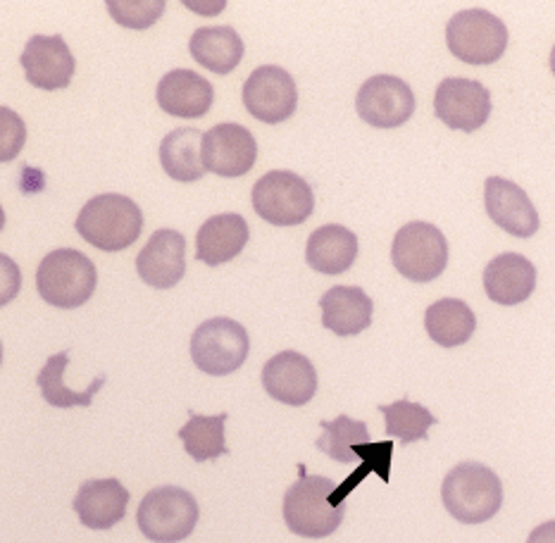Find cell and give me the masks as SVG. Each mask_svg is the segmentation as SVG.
Segmentation results:
<instances>
[{
    "label": "cell",
    "mask_w": 555,
    "mask_h": 543,
    "mask_svg": "<svg viewBox=\"0 0 555 543\" xmlns=\"http://www.w3.org/2000/svg\"><path fill=\"white\" fill-rule=\"evenodd\" d=\"M334 489L336 484L330 477L308 475L306 465H298V481L284 493L286 527L304 539L332 536L346 515V505L336 508L330 501Z\"/></svg>",
    "instance_id": "6da1fadb"
},
{
    "label": "cell",
    "mask_w": 555,
    "mask_h": 543,
    "mask_svg": "<svg viewBox=\"0 0 555 543\" xmlns=\"http://www.w3.org/2000/svg\"><path fill=\"white\" fill-rule=\"evenodd\" d=\"M75 229L93 248L119 253L137 244L143 229V212L122 193H103L83 205Z\"/></svg>",
    "instance_id": "7a4b0ae2"
},
{
    "label": "cell",
    "mask_w": 555,
    "mask_h": 543,
    "mask_svg": "<svg viewBox=\"0 0 555 543\" xmlns=\"http://www.w3.org/2000/svg\"><path fill=\"white\" fill-rule=\"evenodd\" d=\"M441 501L461 525H481L501 510L503 484L491 467L461 463L446 475Z\"/></svg>",
    "instance_id": "3957f363"
},
{
    "label": "cell",
    "mask_w": 555,
    "mask_h": 543,
    "mask_svg": "<svg viewBox=\"0 0 555 543\" xmlns=\"http://www.w3.org/2000/svg\"><path fill=\"white\" fill-rule=\"evenodd\" d=\"M99 272L91 258L75 248H57L41 260L36 270L39 296L53 308H81L93 296Z\"/></svg>",
    "instance_id": "277c9868"
},
{
    "label": "cell",
    "mask_w": 555,
    "mask_h": 543,
    "mask_svg": "<svg viewBox=\"0 0 555 543\" xmlns=\"http://www.w3.org/2000/svg\"><path fill=\"white\" fill-rule=\"evenodd\" d=\"M446 43L465 65H493L508 48V29L489 10H461L446 24Z\"/></svg>",
    "instance_id": "5b68a950"
},
{
    "label": "cell",
    "mask_w": 555,
    "mask_h": 543,
    "mask_svg": "<svg viewBox=\"0 0 555 543\" xmlns=\"http://www.w3.org/2000/svg\"><path fill=\"white\" fill-rule=\"evenodd\" d=\"M198 503L182 487H158L143 496L137 525L153 543H179L198 525Z\"/></svg>",
    "instance_id": "8992f818"
},
{
    "label": "cell",
    "mask_w": 555,
    "mask_h": 543,
    "mask_svg": "<svg viewBox=\"0 0 555 543\" xmlns=\"http://www.w3.org/2000/svg\"><path fill=\"white\" fill-rule=\"evenodd\" d=\"M391 262L396 272L410 282H434L449 264V241L439 227L408 222L393 236Z\"/></svg>",
    "instance_id": "52a82bcc"
},
{
    "label": "cell",
    "mask_w": 555,
    "mask_h": 543,
    "mask_svg": "<svg viewBox=\"0 0 555 543\" xmlns=\"http://www.w3.org/2000/svg\"><path fill=\"white\" fill-rule=\"evenodd\" d=\"M250 198L260 220L274 227L304 224L315 210V193L308 181L288 170L262 174L253 186Z\"/></svg>",
    "instance_id": "ba28073f"
},
{
    "label": "cell",
    "mask_w": 555,
    "mask_h": 543,
    "mask_svg": "<svg viewBox=\"0 0 555 543\" xmlns=\"http://www.w3.org/2000/svg\"><path fill=\"white\" fill-rule=\"evenodd\" d=\"M250 339L244 324L229 318H212L198 324L191 336V360L210 377H224L244 365Z\"/></svg>",
    "instance_id": "9c48e42d"
},
{
    "label": "cell",
    "mask_w": 555,
    "mask_h": 543,
    "mask_svg": "<svg viewBox=\"0 0 555 543\" xmlns=\"http://www.w3.org/2000/svg\"><path fill=\"white\" fill-rule=\"evenodd\" d=\"M241 99L246 111L262 125H282L296 113L298 89L286 69L262 65L246 79Z\"/></svg>",
    "instance_id": "30bf717a"
},
{
    "label": "cell",
    "mask_w": 555,
    "mask_h": 543,
    "mask_svg": "<svg viewBox=\"0 0 555 543\" xmlns=\"http://www.w3.org/2000/svg\"><path fill=\"white\" fill-rule=\"evenodd\" d=\"M358 117L377 129H396L415 113V93L393 75L370 77L358 91Z\"/></svg>",
    "instance_id": "8fae6325"
},
{
    "label": "cell",
    "mask_w": 555,
    "mask_h": 543,
    "mask_svg": "<svg viewBox=\"0 0 555 543\" xmlns=\"http://www.w3.org/2000/svg\"><path fill=\"white\" fill-rule=\"evenodd\" d=\"M434 113L449 129L473 134L487 125L491 115V93L475 79L449 77L439 83L434 95Z\"/></svg>",
    "instance_id": "7c38bea8"
},
{
    "label": "cell",
    "mask_w": 555,
    "mask_h": 543,
    "mask_svg": "<svg viewBox=\"0 0 555 543\" xmlns=\"http://www.w3.org/2000/svg\"><path fill=\"white\" fill-rule=\"evenodd\" d=\"M258 158V143L256 137L244 125L236 122H222L215 125L203 139V163L205 170L236 179L244 177L253 170Z\"/></svg>",
    "instance_id": "4fadbf2b"
},
{
    "label": "cell",
    "mask_w": 555,
    "mask_h": 543,
    "mask_svg": "<svg viewBox=\"0 0 555 543\" xmlns=\"http://www.w3.org/2000/svg\"><path fill=\"white\" fill-rule=\"evenodd\" d=\"M20 65L24 67V75H27L31 87L41 91H57L69 87L77 67L75 55H72L60 34L31 36L27 46H24Z\"/></svg>",
    "instance_id": "5bb4252c"
},
{
    "label": "cell",
    "mask_w": 555,
    "mask_h": 543,
    "mask_svg": "<svg viewBox=\"0 0 555 543\" xmlns=\"http://www.w3.org/2000/svg\"><path fill=\"white\" fill-rule=\"evenodd\" d=\"M262 386L274 401L300 408L318 393V370L304 353L282 351L264 362Z\"/></svg>",
    "instance_id": "9a60e30c"
},
{
    "label": "cell",
    "mask_w": 555,
    "mask_h": 543,
    "mask_svg": "<svg viewBox=\"0 0 555 543\" xmlns=\"http://www.w3.org/2000/svg\"><path fill=\"white\" fill-rule=\"evenodd\" d=\"M485 205L493 224L515 238H529L539 232V212L522 186L503 177L485 181Z\"/></svg>",
    "instance_id": "2e32d148"
},
{
    "label": "cell",
    "mask_w": 555,
    "mask_h": 543,
    "mask_svg": "<svg viewBox=\"0 0 555 543\" xmlns=\"http://www.w3.org/2000/svg\"><path fill=\"white\" fill-rule=\"evenodd\" d=\"M137 272L151 288H172L186 274V238L175 229H158L137 258Z\"/></svg>",
    "instance_id": "e0dca14e"
},
{
    "label": "cell",
    "mask_w": 555,
    "mask_h": 543,
    "mask_svg": "<svg viewBox=\"0 0 555 543\" xmlns=\"http://www.w3.org/2000/svg\"><path fill=\"white\" fill-rule=\"evenodd\" d=\"M129 505V491L119 479H89L79 487L72 508L79 522L95 532L111 529L125 520Z\"/></svg>",
    "instance_id": "ac0fdd59"
},
{
    "label": "cell",
    "mask_w": 555,
    "mask_h": 543,
    "mask_svg": "<svg viewBox=\"0 0 555 543\" xmlns=\"http://www.w3.org/2000/svg\"><path fill=\"white\" fill-rule=\"evenodd\" d=\"M158 105L167 115L182 119H198L210 113L215 103L212 83L193 69H172L160 79L155 91Z\"/></svg>",
    "instance_id": "d6986e66"
},
{
    "label": "cell",
    "mask_w": 555,
    "mask_h": 543,
    "mask_svg": "<svg viewBox=\"0 0 555 543\" xmlns=\"http://www.w3.org/2000/svg\"><path fill=\"white\" fill-rule=\"evenodd\" d=\"M537 268L520 253H501L485 270V292L499 306H520L534 294Z\"/></svg>",
    "instance_id": "ffe728a7"
},
{
    "label": "cell",
    "mask_w": 555,
    "mask_h": 543,
    "mask_svg": "<svg viewBox=\"0 0 555 543\" xmlns=\"http://www.w3.org/2000/svg\"><path fill=\"white\" fill-rule=\"evenodd\" d=\"M322 327L339 336H358L372 324L374 303L360 286H334L320 298Z\"/></svg>",
    "instance_id": "44dd1931"
},
{
    "label": "cell",
    "mask_w": 555,
    "mask_h": 543,
    "mask_svg": "<svg viewBox=\"0 0 555 543\" xmlns=\"http://www.w3.org/2000/svg\"><path fill=\"white\" fill-rule=\"evenodd\" d=\"M250 229L244 217L236 212L215 215L198 229L196 258L210 268L234 260L246 248Z\"/></svg>",
    "instance_id": "7402d4cb"
},
{
    "label": "cell",
    "mask_w": 555,
    "mask_h": 543,
    "mask_svg": "<svg viewBox=\"0 0 555 543\" xmlns=\"http://www.w3.org/2000/svg\"><path fill=\"white\" fill-rule=\"evenodd\" d=\"M358 258V236L341 224H324L310 234L306 260L315 272L336 276L353 268Z\"/></svg>",
    "instance_id": "603a6c76"
},
{
    "label": "cell",
    "mask_w": 555,
    "mask_h": 543,
    "mask_svg": "<svg viewBox=\"0 0 555 543\" xmlns=\"http://www.w3.org/2000/svg\"><path fill=\"white\" fill-rule=\"evenodd\" d=\"M191 57L208 67L215 75H229L244 60V41L232 27H203L196 29L189 41Z\"/></svg>",
    "instance_id": "cb8c5ba5"
},
{
    "label": "cell",
    "mask_w": 555,
    "mask_h": 543,
    "mask_svg": "<svg viewBox=\"0 0 555 543\" xmlns=\"http://www.w3.org/2000/svg\"><path fill=\"white\" fill-rule=\"evenodd\" d=\"M203 139L205 134L193 127L170 131L160 143V165L165 174L182 184H193L208 172L203 163Z\"/></svg>",
    "instance_id": "d4e9b609"
},
{
    "label": "cell",
    "mask_w": 555,
    "mask_h": 543,
    "mask_svg": "<svg viewBox=\"0 0 555 543\" xmlns=\"http://www.w3.org/2000/svg\"><path fill=\"white\" fill-rule=\"evenodd\" d=\"M425 329L434 344L443 348L463 346L477 329V318L461 298H441L425 312Z\"/></svg>",
    "instance_id": "484cf974"
},
{
    "label": "cell",
    "mask_w": 555,
    "mask_h": 543,
    "mask_svg": "<svg viewBox=\"0 0 555 543\" xmlns=\"http://www.w3.org/2000/svg\"><path fill=\"white\" fill-rule=\"evenodd\" d=\"M322 437L318 439V449L341 465H351L360 461V449L370 443V429L365 422L339 415L332 422H320Z\"/></svg>",
    "instance_id": "4316f807"
},
{
    "label": "cell",
    "mask_w": 555,
    "mask_h": 543,
    "mask_svg": "<svg viewBox=\"0 0 555 543\" xmlns=\"http://www.w3.org/2000/svg\"><path fill=\"white\" fill-rule=\"evenodd\" d=\"M69 362V351L55 353L48 358V362L43 365V370L36 377V386H39L46 403L53 408H89L93 396L103 389L105 377L95 379L87 391H72L65 386V370Z\"/></svg>",
    "instance_id": "83f0119b"
},
{
    "label": "cell",
    "mask_w": 555,
    "mask_h": 543,
    "mask_svg": "<svg viewBox=\"0 0 555 543\" xmlns=\"http://www.w3.org/2000/svg\"><path fill=\"white\" fill-rule=\"evenodd\" d=\"M224 425L227 413L220 415H198L189 410V422L179 429V439L184 441L186 453L196 463L217 461L220 455H227V441H224Z\"/></svg>",
    "instance_id": "f1b7e54d"
},
{
    "label": "cell",
    "mask_w": 555,
    "mask_h": 543,
    "mask_svg": "<svg viewBox=\"0 0 555 543\" xmlns=\"http://www.w3.org/2000/svg\"><path fill=\"white\" fill-rule=\"evenodd\" d=\"M379 410L386 419V434L403 445L425 441L429 437V429L437 425V417L425 405L408 401V398H401L391 405H379Z\"/></svg>",
    "instance_id": "f546056e"
},
{
    "label": "cell",
    "mask_w": 555,
    "mask_h": 543,
    "mask_svg": "<svg viewBox=\"0 0 555 543\" xmlns=\"http://www.w3.org/2000/svg\"><path fill=\"white\" fill-rule=\"evenodd\" d=\"M391 453H393V443L391 441H384V443H367L360 449V469L348 477L341 487H336L334 493L330 496L332 505L336 508H341L346 505V499L351 496L356 491V487L363 481L370 473H377L384 481H389V467H391Z\"/></svg>",
    "instance_id": "4dcf8cb0"
},
{
    "label": "cell",
    "mask_w": 555,
    "mask_h": 543,
    "mask_svg": "<svg viewBox=\"0 0 555 543\" xmlns=\"http://www.w3.org/2000/svg\"><path fill=\"white\" fill-rule=\"evenodd\" d=\"M111 17L125 29H149L163 17L165 0H107Z\"/></svg>",
    "instance_id": "1f68e13d"
},
{
    "label": "cell",
    "mask_w": 555,
    "mask_h": 543,
    "mask_svg": "<svg viewBox=\"0 0 555 543\" xmlns=\"http://www.w3.org/2000/svg\"><path fill=\"white\" fill-rule=\"evenodd\" d=\"M0 160L10 163L12 158H17L24 139H27V129H24V122L20 119V115H15L10 107H0Z\"/></svg>",
    "instance_id": "d6a6232c"
},
{
    "label": "cell",
    "mask_w": 555,
    "mask_h": 543,
    "mask_svg": "<svg viewBox=\"0 0 555 543\" xmlns=\"http://www.w3.org/2000/svg\"><path fill=\"white\" fill-rule=\"evenodd\" d=\"M527 543H555V520L539 525L532 534H529Z\"/></svg>",
    "instance_id": "836d02e7"
},
{
    "label": "cell",
    "mask_w": 555,
    "mask_h": 543,
    "mask_svg": "<svg viewBox=\"0 0 555 543\" xmlns=\"http://www.w3.org/2000/svg\"><path fill=\"white\" fill-rule=\"evenodd\" d=\"M551 72H553V77H555V46H553V51H551Z\"/></svg>",
    "instance_id": "e575fe53"
}]
</instances>
